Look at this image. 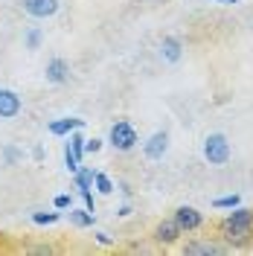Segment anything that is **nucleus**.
Here are the masks:
<instances>
[{"mask_svg": "<svg viewBox=\"0 0 253 256\" xmlns=\"http://www.w3.org/2000/svg\"><path fill=\"white\" fill-rule=\"evenodd\" d=\"M218 233L233 250H244L253 242V207H233V212L218 224Z\"/></svg>", "mask_w": 253, "mask_h": 256, "instance_id": "nucleus-1", "label": "nucleus"}, {"mask_svg": "<svg viewBox=\"0 0 253 256\" xmlns=\"http://www.w3.org/2000/svg\"><path fill=\"white\" fill-rule=\"evenodd\" d=\"M233 154V148H230V140L224 137V134H206L204 137V160L210 166H224L227 160Z\"/></svg>", "mask_w": 253, "mask_h": 256, "instance_id": "nucleus-2", "label": "nucleus"}, {"mask_svg": "<svg viewBox=\"0 0 253 256\" xmlns=\"http://www.w3.org/2000/svg\"><path fill=\"white\" fill-rule=\"evenodd\" d=\"M108 143H111L116 152H131L134 146L140 143V137H137V131H134V126H131L128 120H116V122L111 126Z\"/></svg>", "mask_w": 253, "mask_h": 256, "instance_id": "nucleus-3", "label": "nucleus"}, {"mask_svg": "<svg viewBox=\"0 0 253 256\" xmlns=\"http://www.w3.org/2000/svg\"><path fill=\"white\" fill-rule=\"evenodd\" d=\"M180 236H184V230H180V224L174 222V218H160L154 224V230H152V239L160 248H174L180 242Z\"/></svg>", "mask_w": 253, "mask_h": 256, "instance_id": "nucleus-4", "label": "nucleus"}, {"mask_svg": "<svg viewBox=\"0 0 253 256\" xmlns=\"http://www.w3.org/2000/svg\"><path fill=\"white\" fill-rule=\"evenodd\" d=\"M172 218L180 224V230H184V233H195V230H201V227H204V216H201L195 207H190V204H180V207L174 210Z\"/></svg>", "mask_w": 253, "mask_h": 256, "instance_id": "nucleus-5", "label": "nucleus"}, {"mask_svg": "<svg viewBox=\"0 0 253 256\" xmlns=\"http://www.w3.org/2000/svg\"><path fill=\"white\" fill-rule=\"evenodd\" d=\"M20 6L35 20H47V18H52L58 12V0H20Z\"/></svg>", "mask_w": 253, "mask_h": 256, "instance_id": "nucleus-6", "label": "nucleus"}, {"mask_svg": "<svg viewBox=\"0 0 253 256\" xmlns=\"http://www.w3.org/2000/svg\"><path fill=\"white\" fill-rule=\"evenodd\" d=\"M166 152H169V134H166V131H154V134L142 143V154L148 160H163Z\"/></svg>", "mask_w": 253, "mask_h": 256, "instance_id": "nucleus-7", "label": "nucleus"}, {"mask_svg": "<svg viewBox=\"0 0 253 256\" xmlns=\"http://www.w3.org/2000/svg\"><path fill=\"white\" fill-rule=\"evenodd\" d=\"M20 111H24L20 96L9 88H0V120H15Z\"/></svg>", "mask_w": 253, "mask_h": 256, "instance_id": "nucleus-8", "label": "nucleus"}, {"mask_svg": "<svg viewBox=\"0 0 253 256\" xmlns=\"http://www.w3.org/2000/svg\"><path fill=\"white\" fill-rule=\"evenodd\" d=\"M44 79L50 84H62V82L70 79V64L64 62V58H50L47 67H44Z\"/></svg>", "mask_w": 253, "mask_h": 256, "instance_id": "nucleus-9", "label": "nucleus"}, {"mask_svg": "<svg viewBox=\"0 0 253 256\" xmlns=\"http://www.w3.org/2000/svg\"><path fill=\"white\" fill-rule=\"evenodd\" d=\"M180 254L184 256H218V254H224V248L212 244V242H186V244H180Z\"/></svg>", "mask_w": 253, "mask_h": 256, "instance_id": "nucleus-10", "label": "nucleus"}, {"mask_svg": "<svg viewBox=\"0 0 253 256\" xmlns=\"http://www.w3.org/2000/svg\"><path fill=\"white\" fill-rule=\"evenodd\" d=\"M160 56H163L169 64H178L180 56H184V44H180L178 38H172V35H166V38L160 41Z\"/></svg>", "mask_w": 253, "mask_h": 256, "instance_id": "nucleus-11", "label": "nucleus"}, {"mask_svg": "<svg viewBox=\"0 0 253 256\" xmlns=\"http://www.w3.org/2000/svg\"><path fill=\"white\" fill-rule=\"evenodd\" d=\"M84 126V120L79 116H64V120H56V122H50V134L52 137H67L70 131H76V128Z\"/></svg>", "mask_w": 253, "mask_h": 256, "instance_id": "nucleus-12", "label": "nucleus"}, {"mask_svg": "<svg viewBox=\"0 0 253 256\" xmlns=\"http://www.w3.org/2000/svg\"><path fill=\"white\" fill-rule=\"evenodd\" d=\"M94 218H96V212H90L88 207L84 210L70 207V224H73V227H94Z\"/></svg>", "mask_w": 253, "mask_h": 256, "instance_id": "nucleus-13", "label": "nucleus"}, {"mask_svg": "<svg viewBox=\"0 0 253 256\" xmlns=\"http://www.w3.org/2000/svg\"><path fill=\"white\" fill-rule=\"evenodd\" d=\"M73 186L76 190H90L94 186V169H82L79 166V172H73Z\"/></svg>", "mask_w": 253, "mask_h": 256, "instance_id": "nucleus-14", "label": "nucleus"}, {"mask_svg": "<svg viewBox=\"0 0 253 256\" xmlns=\"http://www.w3.org/2000/svg\"><path fill=\"white\" fill-rule=\"evenodd\" d=\"M94 184H96V190L102 192V195H111L114 192V180L105 172H94Z\"/></svg>", "mask_w": 253, "mask_h": 256, "instance_id": "nucleus-15", "label": "nucleus"}, {"mask_svg": "<svg viewBox=\"0 0 253 256\" xmlns=\"http://www.w3.org/2000/svg\"><path fill=\"white\" fill-rule=\"evenodd\" d=\"M242 204V198L238 195H222V198H216L212 201V207L216 210H233V207H238Z\"/></svg>", "mask_w": 253, "mask_h": 256, "instance_id": "nucleus-16", "label": "nucleus"}, {"mask_svg": "<svg viewBox=\"0 0 253 256\" xmlns=\"http://www.w3.org/2000/svg\"><path fill=\"white\" fill-rule=\"evenodd\" d=\"M64 166H67V172H70V175H73V172H79V158L73 154L70 143L64 146Z\"/></svg>", "mask_w": 253, "mask_h": 256, "instance_id": "nucleus-17", "label": "nucleus"}, {"mask_svg": "<svg viewBox=\"0 0 253 256\" xmlns=\"http://www.w3.org/2000/svg\"><path fill=\"white\" fill-rule=\"evenodd\" d=\"M58 218H62V212H35V216H32L35 224H56Z\"/></svg>", "mask_w": 253, "mask_h": 256, "instance_id": "nucleus-18", "label": "nucleus"}, {"mask_svg": "<svg viewBox=\"0 0 253 256\" xmlns=\"http://www.w3.org/2000/svg\"><path fill=\"white\" fill-rule=\"evenodd\" d=\"M38 47H41V30L32 26V30L26 32V50H38Z\"/></svg>", "mask_w": 253, "mask_h": 256, "instance_id": "nucleus-19", "label": "nucleus"}, {"mask_svg": "<svg viewBox=\"0 0 253 256\" xmlns=\"http://www.w3.org/2000/svg\"><path fill=\"white\" fill-rule=\"evenodd\" d=\"M52 204H56V210H70L73 207V198H70V195H56Z\"/></svg>", "mask_w": 253, "mask_h": 256, "instance_id": "nucleus-20", "label": "nucleus"}, {"mask_svg": "<svg viewBox=\"0 0 253 256\" xmlns=\"http://www.w3.org/2000/svg\"><path fill=\"white\" fill-rule=\"evenodd\" d=\"M79 195H82V201H84V207L90 210V212H96V201H94V192H90V190H82Z\"/></svg>", "mask_w": 253, "mask_h": 256, "instance_id": "nucleus-21", "label": "nucleus"}, {"mask_svg": "<svg viewBox=\"0 0 253 256\" xmlns=\"http://www.w3.org/2000/svg\"><path fill=\"white\" fill-rule=\"evenodd\" d=\"M99 148H102V140H84V154H96V152H99Z\"/></svg>", "mask_w": 253, "mask_h": 256, "instance_id": "nucleus-22", "label": "nucleus"}, {"mask_svg": "<svg viewBox=\"0 0 253 256\" xmlns=\"http://www.w3.org/2000/svg\"><path fill=\"white\" fill-rule=\"evenodd\" d=\"M94 239L99 242L102 248H111V244H114V239H111V236H108V233H102V230H96V233H94Z\"/></svg>", "mask_w": 253, "mask_h": 256, "instance_id": "nucleus-23", "label": "nucleus"}, {"mask_svg": "<svg viewBox=\"0 0 253 256\" xmlns=\"http://www.w3.org/2000/svg\"><path fill=\"white\" fill-rule=\"evenodd\" d=\"M3 158H6V163H9V166H12V163L20 158V152H15V148H3Z\"/></svg>", "mask_w": 253, "mask_h": 256, "instance_id": "nucleus-24", "label": "nucleus"}, {"mask_svg": "<svg viewBox=\"0 0 253 256\" xmlns=\"http://www.w3.org/2000/svg\"><path fill=\"white\" fill-rule=\"evenodd\" d=\"M116 216H120V218H128V216H131V204H122V207L116 210Z\"/></svg>", "mask_w": 253, "mask_h": 256, "instance_id": "nucleus-25", "label": "nucleus"}, {"mask_svg": "<svg viewBox=\"0 0 253 256\" xmlns=\"http://www.w3.org/2000/svg\"><path fill=\"white\" fill-rule=\"evenodd\" d=\"M120 192H122V195H131V190H128V184H126V180H120Z\"/></svg>", "mask_w": 253, "mask_h": 256, "instance_id": "nucleus-26", "label": "nucleus"}, {"mask_svg": "<svg viewBox=\"0 0 253 256\" xmlns=\"http://www.w3.org/2000/svg\"><path fill=\"white\" fill-rule=\"evenodd\" d=\"M216 3H224V6H233V3H238V0H216Z\"/></svg>", "mask_w": 253, "mask_h": 256, "instance_id": "nucleus-27", "label": "nucleus"}]
</instances>
